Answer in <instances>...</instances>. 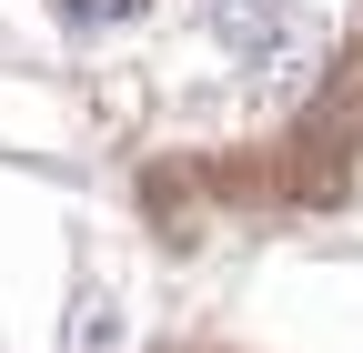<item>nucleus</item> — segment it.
Masks as SVG:
<instances>
[{
    "instance_id": "nucleus-1",
    "label": "nucleus",
    "mask_w": 363,
    "mask_h": 353,
    "mask_svg": "<svg viewBox=\"0 0 363 353\" xmlns=\"http://www.w3.org/2000/svg\"><path fill=\"white\" fill-rule=\"evenodd\" d=\"M131 11H142V0H61L71 30H101V21H131Z\"/></svg>"
},
{
    "instance_id": "nucleus-2",
    "label": "nucleus",
    "mask_w": 363,
    "mask_h": 353,
    "mask_svg": "<svg viewBox=\"0 0 363 353\" xmlns=\"http://www.w3.org/2000/svg\"><path fill=\"white\" fill-rule=\"evenodd\" d=\"M111 333H121V323H111V303H91V313L71 323V343H81V353H91V343H111Z\"/></svg>"
}]
</instances>
